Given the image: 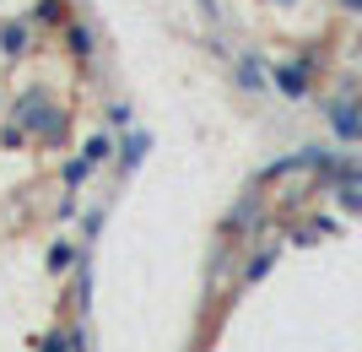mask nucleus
<instances>
[{"label":"nucleus","instance_id":"nucleus-1","mask_svg":"<svg viewBox=\"0 0 362 352\" xmlns=\"http://www.w3.org/2000/svg\"><path fill=\"white\" fill-rule=\"evenodd\" d=\"M271 87L287 92V98H308V87H314V65L308 60H287L271 71Z\"/></svg>","mask_w":362,"mask_h":352},{"label":"nucleus","instance_id":"nucleus-2","mask_svg":"<svg viewBox=\"0 0 362 352\" xmlns=\"http://www.w3.org/2000/svg\"><path fill=\"white\" fill-rule=\"evenodd\" d=\"M330 125H335V136H341V141H362V108L346 103V98H335V103H330Z\"/></svg>","mask_w":362,"mask_h":352},{"label":"nucleus","instance_id":"nucleus-3","mask_svg":"<svg viewBox=\"0 0 362 352\" xmlns=\"http://www.w3.org/2000/svg\"><path fill=\"white\" fill-rule=\"evenodd\" d=\"M65 44L87 60V55H92V28H87V22H65Z\"/></svg>","mask_w":362,"mask_h":352},{"label":"nucleus","instance_id":"nucleus-4","mask_svg":"<svg viewBox=\"0 0 362 352\" xmlns=\"http://www.w3.org/2000/svg\"><path fill=\"white\" fill-rule=\"evenodd\" d=\"M0 44H6V55H22V49H28V22H6V28H0Z\"/></svg>","mask_w":362,"mask_h":352},{"label":"nucleus","instance_id":"nucleus-5","mask_svg":"<svg viewBox=\"0 0 362 352\" xmlns=\"http://www.w3.org/2000/svg\"><path fill=\"white\" fill-rule=\"evenodd\" d=\"M238 81H243V92H265V81H271V76L259 71V60H243L238 65Z\"/></svg>","mask_w":362,"mask_h":352},{"label":"nucleus","instance_id":"nucleus-6","mask_svg":"<svg viewBox=\"0 0 362 352\" xmlns=\"http://www.w3.org/2000/svg\"><path fill=\"white\" fill-rule=\"evenodd\" d=\"M38 22H65V0H38Z\"/></svg>","mask_w":362,"mask_h":352},{"label":"nucleus","instance_id":"nucleus-7","mask_svg":"<svg viewBox=\"0 0 362 352\" xmlns=\"http://www.w3.org/2000/svg\"><path fill=\"white\" fill-rule=\"evenodd\" d=\"M335 6H341L346 16H362V0H335Z\"/></svg>","mask_w":362,"mask_h":352},{"label":"nucleus","instance_id":"nucleus-8","mask_svg":"<svg viewBox=\"0 0 362 352\" xmlns=\"http://www.w3.org/2000/svg\"><path fill=\"white\" fill-rule=\"evenodd\" d=\"M65 347H71V341H49V352H65Z\"/></svg>","mask_w":362,"mask_h":352},{"label":"nucleus","instance_id":"nucleus-9","mask_svg":"<svg viewBox=\"0 0 362 352\" xmlns=\"http://www.w3.org/2000/svg\"><path fill=\"white\" fill-rule=\"evenodd\" d=\"M271 6H298V0H271Z\"/></svg>","mask_w":362,"mask_h":352}]
</instances>
